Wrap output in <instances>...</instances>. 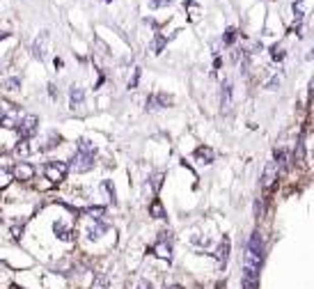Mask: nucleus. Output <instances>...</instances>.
Here are the masks:
<instances>
[{
	"label": "nucleus",
	"mask_w": 314,
	"mask_h": 289,
	"mask_svg": "<svg viewBox=\"0 0 314 289\" xmlns=\"http://www.w3.org/2000/svg\"><path fill=\"white\" fill-rule=\"evenodd\" d=\"M262 257H264V243L259 232H252L245 248V259H243V275H252L259 278V266H262Z\"/></svg>",
	"instance_id": "nucleus-1"
},
{
	"label": "nucleus",
	"mask_w": 314,
	"mask_h": 289,
	"mask_svg": "<svg viewBox=\"0 0 314 289\" xmlns=\"http://www.w3.org/2000/svg\"><path fill=\"white\" fill-rule=\"evenodd\" d=\"M94 156H97V147L88 140V138H80L78 140V151L71 159L69 168L74 172H88V170L94 168Z\"/></svg>",
	"instance_id": "nucleus-2"
},
{
	"label": "nucleus",
	"mask_w": 314,
	"mask_h": 289,
	"mask_svg": "<svg viewBox=\"0 0 314 289\" xmlns=\"http://www.w3.org/2000/svg\"><path fill=\"white\" fill-rule=\"evenodd\" d=\"M67 172H69V165L65 161H48L46 168H44V177L51 183H60L67 179Z\"/></svg>",
	"instance_id": "nucleus-3"
},
{
	"label": "nucleus",
	"mask_w": 314,
	"mask_h": 289,
	"mask_svg": "<svg viewBox=\"0 0 314 289\" xmlns=\"http://www.w3.org/2000/svg\"><path fill=\"white\" fill-rule=\"evenodd\" d=\"M37 124H39V119L35 117V115H25V117H21L19 122H16V128H19V136L23 138V140L33 138L35 133H37Z\"/></svg>",
	"instance_id": "nucleus-4"
},
{
	"label": "nucleus",
	"mask_w": 314,
	"mask_h": 289,
	"mask_svg": "<svg viewBox=\"0 0 314 289\" xmlns=\"http://www.w3.org/2000/svg\"><path fill=\"white\" fill-rule=\"evenodd\" d=\"M163 237L158 239L156 243L152 246V252L158 257V259H170L172 257V248H170V241H167V237H165V232H161Z\"/></svg>",
	"instance_id": "nucleus-5"
},
{
	"label": "nucleus",
	"mask_w": 314,
	"mask_h": 289,
	"mask_svg": "<svg viewBox=\"0 0 314 289\" xmlns=\"http://www.w3.org/2000/svg\"><path fill=\"white\" fill-rule=\"evenodd\" d=\"M12 177L19 179V181H30V179L35 177V168H33L30 163H25V161H19V165L14 168Z\"/></svg>",
	"instance_id": "nucleus-6"
},
{
	"label": "nucleus",
	"mask_w": 314,
	"mask_h": 289,
	"mask_svg": "<svg viewBox=\"0 0 314 289\" xmlns=\"http://www.w3.org/2000/svg\"><path fill=\"white\" fill-rule=\"evenodd\" d=\"M33 53H35V58H39V60H46V55H48V32H42V35L35 39V44H33Z\"/></svg>",
	"instance_id": "nucleus-7"
},
{
	"label": "nucleus",
	"mask_w": 314,
	"mask_h": 289,
	"mask_svg": "<svg viewBox=\"0 0 314 289\" xmlns=\"http://www.w3.org/2000/svg\"><path fill=\"white\" fill-rule=\"evenodd\" d=\"M275 179H277V165H275V161H268L266 168H264V174H262V186L271 188Z\"/></svg>",
	"instance_id": "nucleus-8"
},
{
	"label": "nucleus",
	"mask_w": 314,
	"mask_h": 289,
	"mask_svg": "<svg viewBox=\"0 0 314 289\" xmlns=\"http://www.w3.org/2000/svg\"><path fill=\"white\" fill-rule=\"evenodd\" d=\"M83 103H85V92H83V87H78V85H74L69 90V106L74 110H80L83 108Z\"/></svg>",
	"instance_id": "nucleus-9"
},
{
	"label": "nucleus",
	"mask_w": 314,
	"mask_h": 289,
	"mask_svg": "<svg viewBox=\"0 0 314 289\" xmlns=\"http://www.w3.org/2000/svg\"><path fill=\"white\" fill-rule=\"evenodd\" d=\"M232 101H234V87H232V83L227 81L225 85H222V90H220V108L222 110H230L232 108Z\"/></svg>",
	"instance_id": "nucleus-10"
},
{
	"label": "nucleus",
	"mask_w": 314,
	"mask_h": 289,
	"mask_svg": "<svg viewBox=\"0 0 314 289\" xmlns=\"http://www.w3.org/2000/svg\"><path fill=\"white\" fill-rule=\"evenodd\" d=\"M227 257H230V239H227V237H222V241L218 243V250H216V259L220 261L222 266H225Z\"/></svg>",
	"instance_id": "nucleus-11"
},
{
	"label": "nucleus",
	"mask_w": 314,
	"mask_h": 289,
	"mask_svg": "<svg viewBox=\"0 0 314 289\" xmlns=\"http://www.w3.org/2000/svg\"><path fill=\"white\" fill-rule=\"evenodd\" d=\"M195 159L199 161V163H213V149L211 147H197L195 149Z\"/></svg>",
	"instance_id": "nucleus-12"
},
{
	"label": "nucleus",
	"mask_w": 314,
	"mask_h": 289,
	"mask_svg": "<svg viewBox=\"0 0 314 289\" xmlns=\"http://www.w3.org/2000/svg\"><path fill=\"white\" fill-rule=\"evenodd\" d=\"M53 229H55V234L62 239V241H71V239H74V237H71V229L67 227L65 223H60V220H58V223L53 225Z\"/></svg>",
	"instance_id": "nucleus-13"
},
{
	"label": "nucleus",
	"mask_w": 314,
	"mask_h": 289,
	"mask_svg": "<svg viewBox=\"0 0 314 289\" xmlns=\"http://www.w3.org/2000/svg\"><path fill=\"white\" fill-rule=\"evenodd\" d=\"M149 214H152L154 218H165V209H163V204L158 200H154L152 204H149Z\"/></svg>",
	"instance_id": "nucleus-14"
},
{
	"label": "nucleus",
	"mask_w": 314,
	"mask_h": 289,
	"mask_svg": "<svg viewBox=\"0 0 314 289\" xmlns=\"http://www.w3.org/2000/svg\"><path fill=\"white\" fill-rule=\"evenodd\" d=\"M28 154H30L28 142H25V140H23V142H19V145H16V149H14V156H16V159H21V161H23Z\"/></svg>",
	"instance_id": "nucleus-15"
},
{
	"label": "nucleus",
	"mask_w": 314,
	"mask_h": 289,
	"mask_svg": "<svg viewBox=\"0 0 314 289\" xmlns=\"http://www.w3.org/2000/svg\"><path fill=\"white\" fill-rule=\"evenodd\" d=\"M12 181H14V177H12L10 170H0V191H3V188H7Z\"/></svg>",
	"instance_id": "nucleus-16"
},
{
	"label": "nucleus",
	"mask_w": 314,
	"mask_h": 289,
	"mask_svg": "<svg viewBox=\"0 0 314 289\" xmlns=\"http://www.w3.org/2000/svg\"><path fill=\"white\" fill-rule=\"evenodd\" d=\"M303 14H305V3H303V0H298V3H294V16H296V21H300V18H303Z\"/></svg>",
	"instance_id": "nucleus-17"
},
{
	"label": "nucleus",
	"mask_w": 314,
	"mask_h": 289,
	"mask_svg": "<svg viewBox=\"0 0 314 289\" xmlns=\"http://www.w3.org/2000/svg\"><path fill=\"white\" fill-rule=\"evenodd\" d=\"M103 206H90V209H83V214H88V216H92V218H99V216L103 214Z\"/></svg>",
	"instance_id": "nucleus-18"
},
{
	"label": "nucleus",
	"mask_w": 314,
	"mask_h": 289,
	"mask_svg": "<svg viewBox=\"0 0 314 289\" xmlns=\"http://www.w3.org/2000/svg\"><path fill=\"white\" fill-rule=\"evenodd\" d=\"M21 85V81L19 78H7L5 83H3V87H5V90H16V87Z\"/></svg>",
	"instance_id": "nucleus-19"
},
{
	"label": "nucleus",
	"mask_w": 314,
	"mask_h": 289,
	"mask_svg": "<svg viewBox=\"0 0 314 289\" xmlns=\"http://www.w3.org/2000/svg\"><path fill=\"white\" fill-rule=\"evenodd\" d=\"M234 39H236V28H227V32H225V44H232Z\"/></svg>",
	"instance_id": "nucleus-20"
},
{
	"label": "nucleus",
	"mask_w": 314,
	"mask_h": 289,
	"mask_svg": "<svg viewBox=\"0 0 314 289\" xmlns=\"http://www.w3.org/2000/svg\"><path fill=\"white\" fill-rule=\"evenodd\" d=\"M152 183H154V191H158L161 188V183H163V172H156L152 177Z\"/></svg>",
	"instance_id": "nucleus-21"
},
{
	"label": "nucleus",
	"mask_w": 314,
	"mask_h": 289,
	"mask_svg": "<svg viewBox=\"0 0 314 289\" xmlns=\"http://www.w3.org/2000/svg\"><path fill=\"white\" fill-rule=\"evenodd\" d=\"M60 145V136H55V133H51V138H48V142L44 145V149H48V147H55Z\"/></svg>",
	"instance_id": "nucleus-22"
},
{
	"label": "nucleus",
	"mask_w": 314,
	"mask_h": 289,
	"mask_svg": "<svg viewBox=\"0 0 314 289\" xmlns=\"http://www.w3.org/2000/svg\"><path fill=\"white\" fill-rule=\"evenodd\" d=\"M271 55H273V60H284V50H282V48H277V46H273Z\"/></svg>",
	"instance_id": "nucleus-23"
},
{
	"label": "nucleus",
	"mask_w": 314,
	"mask_h": 289,
	"mask_svg": "<svg viewBox=\"0 0 314 289\" xmlns=\"http://www.w3.org/2000/svg\"><path fill=\"white\" fill-rule=\"evenodd\" d=\"M163 46H165V37H156V44H154V48H156V53H161Z\"/></svg>",
	"instance_id": "nucleus-24"
},
{
	"label": "nucleus",
	"mask_w": 314,
	"mask_h": 289,
	"mask_svg": "<svg viewBox=\"0 0 314 289\" xmlns=\"http://www.w3.org/2000/svg\"><path fill=\"white\" fill-rule=\"evenodd\" d=\"M172 0H152V7H167Z\"/></svg>",
	"instance_id": "nucleus-25"
},
{
	"label": "nucleus",
	"mask_w": 314,
	"mask_h": 289,
	"mask_svg": "<svg viewBox=\"0 0 314 289\" xmlns=\"http://www.w3.org/2000/svg\"><path fill=\"white\" fill-rule=\"evenodd\" d=\"M138 78H140V69H135V71H133V78L129 81V87H135V85H138Z\"/></svg>",
	"instance_id": "nucleus-26"
},
{
	"label": "nucleus",
	"mask_w": 314,
	"mask_h": 289,
	"mask_svg": "<svg viewBox=\"0 0 314 289\" xmlns=\"http://www.w3.org/2000/svg\"><path fill=\"white\" fill-rule=\"evenodd\" d=\"M275 85H280V78H273V81L268 83L266 87H268V90H275Z\"/></svg>",
	"instance_id": "nucleus-27"
},
{
	"label": "nucleus",
	"mask_w": 314,
	"mask_h": 289,
	"mask_svg": "<svg viewBox=\"0 0 314 289\" xmlns=\"http://www.w3.org/2000/svg\"><path fill=\"white\" fill-rule=\"evenodd\" d=\"M5 37H7V32H0V39H5Z\"/></svg>",
	"instance_id": "nucleus-28"
},
{
	"label": "nucleus",
	"mask_w": 314,
	"mask_h": 289,
	"mask_svg": "<svg viewBox=\"0 0 314 289\" xmlns=\"http://www.w3.org/2000/svg\"><path fill=\"white\" fill-rule=\"evenodd\" d=\"M167 289H184V287H179V284H175V287H167Z\"/></svg>",
	"instance_id": "nucleus-29"
},
{
	"label": "nucleus",
	"mask_w": 314,
	"mask_h": 289,
	"mask_svg": "<svg viewBox=\"0 0 314 289\" xmlns=\"http://www.w3.org/2000/svg\"><path fill=\"white\" fill-rule=\"evenodd\" d=\"M142 289H152V287H147V284H142Z\"/></svg>",
	"instance_id": "nucleus-30"
},
{
	"label": "nucleus",
	"mask_w": 314,
	"mask_h": 289,
	"mask_svg": "<svg viewBox=\"0 0 314 289\" xmlns=\"http://www.w3.org/2000/svg\"><path fill=\"white\" fill-rule=\"evenodd\" d=\"M103 3H112V0H103Z\"/></svg>",
	"instance_id": "nucleus-31"
}]
</instances>
